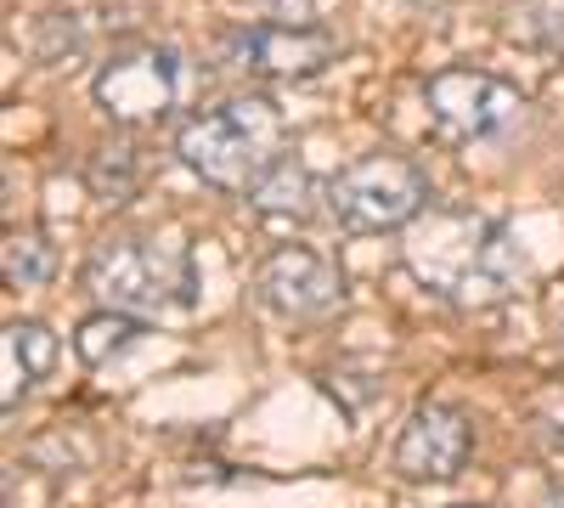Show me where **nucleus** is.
Listing matches in <instances>:
<instances>
[{"mask_svg":"<svg viewBox=\"0 0 564 508\" xmlns=\"http://www.w3.org/2000/svg\"><path fill=\"white\" fill-rule=\"evenodd\" d=\"M401 260L435 300L457 311H486L513 300L531 271L508 220L486 209H435V204L401 233Z\"/></svg>","mask_w":564,"mask_h":508,"instance_id":"1","label":"nucleus"},{"mask_svg":"<svg viewBox=\"0 0 564 508\" xmlns=\"http://www.w3.org/2000/svg\"><path fill=\"white\" fill-rule=\"evenodd\" d=\"M525 90L508 85L486 68H441L423 85V114H430L435 136L452 148H480L502 142L525 125Z\"/></svg>","mask_w":564,"mask_h":508,"instance_id":"5","label":"nucleus"},{"mask_svg":"<svg viewBox=\"0 0 564 508\" xmlns=\"http://www.w3.org/2000/svg\"><path fill=\"white\" fill-rule=\"evenodd\" d=\"M0 266H7L12 289H40V283H52V271H57V249L45 233H7Z\"/></svg>","mask_w":564,"mask_h":508,"instance_id":"15","label":"nucleus"},{"mask_svg":"<svg viewBox=\"0 0 564 508\" xmlns=\"http://www.w3.org/2000/svg\"><path fill=\"white\" fill-rule=\"evenodd\" d=\"M536 441H542V452L553 457V464H564V390H553L542 407H536Z\"/></svg>","mask_w":564,"mask_h":508,"instance_id":"17","label":"nucleus"},{"mask_svg":"<svg viewBox=\"0 0 564 508\" xmlns=\"http://www.w3.org/2000/svg\"><path fill=\"white\" fill-rule=\"evenodd\" d=\"M254 300L282 322H316L345 300V277L311 244H276L254 271Z\"/></svg>","mask_w":564,"mask_h":508,"instance_id":"8","label":"nucleus"},{"mask_svg":"<svg viewBox=\"0 0 564 508\" xmlns=\"http://www.w3.org/2000/svg\"><path fill=\"white\" fill-rule=\"evenodd\" d=\"M289 153V119L271 97H226L215 108H198L175 130V159L193 170L204 187L249 193L254 181Z\"/></svg>","mask_w":564,"mask_h":508,"instance_id":"2","label":"nucleus"},{"mask_svg":"<svg viewBox=\"0 0 564 508\" xmlns=\"http://www.w3.org/2000/svg\"><path fill=\"white\" fill-rule=\"evenodd\" d=\"M29 464L34 469H45V475H79V469H90L97 464V441H90L85 430H68V424H57V430H45L40 441H29Z\"/></svg>","mask_w":564,"mask_h":508,"instance_id":"14","label":"nucleus"},{"mask_svg":"<svg viewBox=\"0 0 564 508\" xmlns=\"http://www.w3.org/2000/svg\"><path fill=\"white\" fill-rule=\"evenodd\" d=\"M334 57H339V34L322 23H249L226 45V63L249 79H265V85L311 79Z\"/></svg>","mask_w":564,"mask_h":508,"instance_id":"7","label":"nucleus"},{"mask_svg":"<svg viewBox=\"0 0 564 508\" xmlns=\"http://www.w3.org/2000/svg\"><path fill=\"white\" fill-rule=\"evenodd\" d=\"M85 294H97L108 311L130 316H170L198 300L193 255L159 233H108L85 255Z\"/></svg>","mask_w":564,"mask_h":508,"instance_id":"3","label":"nucleus"},{"mask_svg":"<svg viewBox=\"0 0 564 508\" xmlns=\"http://www.w3.org/2000/svg\"><path fill=\"white\" fill-rule=\"evenodd\" d=\"M90 97H97V108L124 130L164 125L181 102V57L159 40L113 45L108 63L97 68V79H90Z\"/></svg>","mask_w":564,"mask_h":508,"instance_id":"6","label":"nucleus"},{"mask_svg":"<svg viewBox=\"0 0 564 508\" xmlns=\"http://www.w3.org/2000/svg\"><path fill=\"white\" fill-rule=\"evenodd\" d=\"M85 181H90V193H97V198L124 204V198L141 187V159H135V148H130V142H108V148H97V153H90Z\"/></svg>","mask_w":564,"mask_h":508,"instance_id":"16","label":"nucleus"},{"mask_svg":"<svg viewBox=\"0 0 564 508\" xmlns=\"http://www.w3.org/2000/svg\"><path fill=\"white\" fill-rule=\"evenodd\" d=\"M52 367H57V334L45 322H7V334H0V407L18 412Z\"/></svg>","mask_w":564,"mask_h":508,"instance_id":"10","label":"nucleus"},{"mask_svg":"<svg viewBox=\"0 0 564 508\" xmlns=\"http://www.w3.org/2000/svg\"><path fill=\"white\" fill-rule=\"evenodd\" d=\"M322 198L345 233H406L435 193L406 153H367L327 181Z\"/></svg>","mask_w":564,"mask_h":508,"instance_id":"4","label":"nucleus"},{"mask_svg":"<svg viewBox=\"0 0 564 508\" xmlns=\"http://www.w3.org/2000/svg\"><path fill=\"white\" fill-rule=\"evenodd\" d=\"M536 508H564V480H542V497Z\"/></svg>","mask_w":564,"mask_h":508,"instance_id":"18","label":"nucleus"},{"mask_svg":"<svg viewBox=\"0 0 564 508\" xmlns=\"http://www.w3.org/2000/svg\"><path fill=\"white\" fill-rule=\"evenodd\" d=\"M468 452H475V424L452 401H417L395 435L390 464L401 480H457Z\"/></svg>","mask_w":564,"mask_h":508,"instance_id":"9","label":"nucleus"},{"mask_svg":"<svg viewBox=\"0 0 564 508\" xmlns=\"http://www.w3.org/2000/svg\"><path fill=\"white\" fill-rule=\"evenodd\" d=\"M508 40L531 45V52H547V57H564V0H513Z\"/></svg>","mask_w":564,"mask_h":508,"instance_id":"13","label":"nucleus"},{"mask_svg":"<svg viewBox=\"0 0 564 508\" xmlns=\"http://www.w3.org/2000/svg\"><path fill=\"white\" fill-rule=\"evenodd\" d=\"M243 198H249V209L265 215V220H305V215L316 209V175H311L294 153H282Z\"/></svg>","mask_w":564,"mask_h":508,"instance_id":"11","label":"nucleus"},{"mask_svg":"<svg viewBox=\"0 0 564 508\" xmlns=\"http://www.w3.org/2000/svg\"><path fill=\"white\" fill-rule=\"evenodd\" d=\"M141 334H148V328H141V322L130 316V311H97V316H85L79 322V334H74V350H79V361H90V367H108L119 350H130Z\"/></svg>","mask_w":564,"mask_h":508,"instance_id":"12","label":"nucleus"},{"mask_svg":"<svg viewBox=\"0 0 564 508\" xmlns=\"http://www.w3.org/2000/svg\"><path fill=\"white\" fill-rule=\"evenodd\" d=\"M457 508H491V502H457Z\"/></svg>","mask_w":564,"mask_h":508,"instance_id":"19","label":"nucleus"}]
</instances>
